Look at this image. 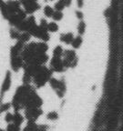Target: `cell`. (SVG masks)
Segmentation results:
<instances>
[{
    "label": "cell",
    "instance_id": "1",
    "mask_svg": "<svg viewBox=\"0 0 123 131\" xmlns=\"http://www.w3.org/2000/svg\"><path fill=\"white\" fill-rule=\"evenodd\" d=\"M42 110L40 107H28L25 110V117L28 121L35 122L40 115H42Z\"/></svg>",
    "mask_w": 123,
    "mask_h": 131
},
{
    "label": "cell",
    "instance_id": "2",
    "mask_svg": "<svg viewBox=\"0 0 123 131\" xmlns=\"http://www.w3.org/2000/svg\"><path fill=\"white\" fill-rule=\"evenodd\" d=\"M11 73L10 71H7L6 74V77H5V79L3 81V84H2V88H1V91H0V104L2 103V98L4 96L5 93L7 92L9 88L11 86Z\"/></svg>",
    "mask_w": 123,
    "mask_h": 131
},
{
    "label": "cell",
    "instance_id": "3",
    "mask_svg": "<svg viewBox=\"0 0 123 131\" xmlns=\"http://www.w3.org/2000/svg\"><path fill=\"white\" fill-rule=\"evenodd\" d=\"M50 66L53 71L55 72H62L65 69V66L63 64V60L60 57H53L52 60L50 61Z\"/></svg>",
    "mask_w": 123,
    "mask_h": 131
},
{
    "label": "cell",
    "instance_id": "4",
    "mask_svg": "<svg viewBox=\"0 0 123 131\" xmlns=\"http://www.w3.org/2000/svg\"><path fill=\"white\" fill-rule=\"evenodd\" d=\"M7 10L9 12V15H13L17 13L21 9V3L18 0H8L6 2Z\"/></svg>",
    "mask_w": 123,
    "mask_h": 131
},
{
    "label": "cell",
    "instance_id": "5",
    "mask_svg": "<svg viewBox=\"0 0 123 131\" xmlns=\"http://www.w3.org/2000/svg\"><path fill=\"white\" fill-rule=\"evenodd\" d=\"M10 66L13 71L17 72L21 68L24 67V59L22 58L21 56L14 57L10 58Z\"/></svg>",
    "mask_w": 123,
    "mask_h": 131
},
{
    "label": "cell",
    "instance_id": "6",
    "mask_svg": "<svg viewBox=\"0 0 123 131\" xmlns=\"http://www.w3.org/2000/svg\"><path fill=\"white\" fill-rule=\"evenodd\" d=\"M25 11L27 12V14L32 15L33 13H35L40 8V5L36 1V0H29L28 2L26 5H24Z\"/></svg>",
    "mask_w": 123,
    "mask_h": 131
},
{
    "label": "cell",
    "instance_id": "7",
    "mask_svg": "<svg viewBox=\"0 0 123 131\" xmlns=\"http://www.w3.org/2000/svg\"><path fill=\"white\" fill-rule=\"evenodd\" d=\"M74 35H73V33L71 32H68V33H64V34H61L60 35V41L61 42H63V43L65 44H71L72 43V41L74 40Z\"/></svg>",
    "mask_w": 123,
    "mask_h": 131
},
{
    "label": "cell",
    "instance_id": "8",
    "mask_svg": "<svg viewBox=\"0 0 123 131\" xmlns=\"http://www.w3.org/2000/svg\"><path fill=\"white\" fill-rule=\"evenodd\" d=\"M0 12L6 20H8L10 17V15L7 10V6H6V2H4L3 0H0Z\"/></svg>",
    "mask_w": 123,
    "mask_h": 131
},
{
    "label": "cell",
    "instance_id": "9",
    "mask_svg": "<svg viewBox=\"0 0 123 131\" xmlns=\"http://www.w3.org/2000/svg\"><path fill=\"white\" fill-rule=\"evenodd\" d=\"M23 122H24V117H23L18 111H16L14 114V120H13V123H15V124L17 126H21V124H22Z\"/></svg>",
    "mask_w": 123,
    "mask_h": 131
},
{
    "label": "cell",
    "instance_id": "10",
    "mask_svg": "<svg viewBox=\"0 0 123 131\" xmlns=\"http://www.w3.org/2000/svg\"><path fill=\"white\" fill-rule=\"evenodd\" d=\"M9 35H10V37H11V38H12V39L18 40V39L20 38L21 32L18 30V29H16V27H12V28L9 30Z\"/></svg>",
    "mask_w": 123,
    "mask_h": 131
},
{
    "label": "cell",
    "instance_id": "11",
    "mask_svg": "<svg viewBox=\"0 0 123 131\" xmlns=\"http://www.w3.org/2000/svg\"><path fill=\"white\" fill-rule=\"evenodd\" d=\"M44 15H45L47 17H52V16H53L54 14V8L51 7L50 6H48V5H47V6L44 7Z\"/></svg>",
    "mask_w": 123,
    "mask_h": 131
},
{
    "label": "cell",
    "instance_id": "12",
    "mask_svg": "<svg viewBox=\"0 0 123 131\" xmlns=\"http://www.w3.org/2000/svg\"><path fill=\"white\" fill-rule=\"evenodd\" d=\"M82 44V37H80V36H78V37H76L75 38H74V40L72 41V47H74V48H79L80 46H81Z\"/></svg>",
    "mask_w": 123,
    "mask_h": 131
},
{
    "label": "cell",
    "instance_id": "13",
    "mask_svg": "<svg viewBox=\"0 0 123 131\" xmlns=\"http://www.w3.org/2000/svg\"><path fill=\"white\" fill-rule=\"evenodd\" d=\"M30 37H31V35L29 32H21V36H20V38L18 40L22 41L23 43H27L30 40Z\"/></svg>",
    "mask_w": 123,
    "mask_h": 131
},
{
    "label": "cell",
    "instance_id": "14",
    "mask_svg": "<svg viewBox=\"0 0 123 131\" xmlns=\"http://www.w3.org/2000/svg\"><path fill=\"white\" fill-rule=\"evenodd\" d=\"M47 30H48V32H51V33L57 32L58 30V25L56 22L48 23V25H47Z\"/></svg>",
    "mask_w": 123,
    "mask_h": 131
},
{
    "label": "cell",
    "instance_id": "15",
    "mask_svg": "<svg viewBox=\"0 0 123 131\" xmlns=\"http://www.w3.org/2000/svg\"><path fill=\"white\" fill-rule=\"evenodd\" d=\"M11 106H12V103H1L0 104V114L8 111Z\"/></svg>",
    "mask_w": 123,
    "mask_h": 131
},
{
    "label": "cell",
    "instance_id": "16",
    "mask_svg": "<svg viewBox=\"0 0 123 131\" xmlns=\"http://www.w3.org/2000/svg\"><path fill=\"white\" fill-rule=\"evenodd\" d=\"M64 54V50L62 48V47L60 46H57L56 47V48L53 50V56L54 57H61V56Z\"/></svg>",
    "mask_w": 123,
    "mask_h": 131
},
{
    "label": "cell",
    "instance_id": "17",
    "mask_svg": "<svg viewBox=\"0 0 123 131\" xmlns=\"http://www.w3.org/2000/svg\"><path fill=\"white\" fill-rule=\"evenodd\" d=\"M65 7H66V5L63 2V0H58L55 4V6H54V9L57 11H62Z\"/></svg>",
    "mask_w": 123,
    "mask_h": 131
},
{
    "label": "cell",
    "instance_id": "18",
    "mask_svg": "<svg viewBox=\"0 0 123 131\" xmlns=\"http://www.w3.org/2000/svg\"><path fill=\"white\" fill-rule=\"evenodd\" d=\"M85 30H86V24H85L84 21H80L78 23V32L79 34V36L83 35L85 33Z\"/></svg>",
    "mask_w": 123,
    "mask_h": 131
},
{
    "label": "cell",
    "instance_id": "19",
    "mask_svg": "<svg viewBox=\"0 0 123 131\" xmlns=\"http://www.w3.org/2000/svg\"><path fill=\"white\" fill-rule=\"evenodd\" d=\"M6 131H20V126L16 125L15 123H9Z\"/></svg>",
    "mask_w": 123,
    "mask_h": 131
},
{
    "label": "cell",
    "instance_id": "20",
    "mask_svg": "<svg viewBox=\"0 0 123 131\" xmlns=\"http://www.w3.org/2000/svg\"><path fill=\"white\" fill-rule=\"evenodd\" d=\"M32 78L33 77L31 76V75H29L27 72H25V74L23 75V78H22L23 83H24L25 85H29V83L32 81Z\"/></svg>",
    "mask_w": 123,
    "mask_h": 131
},
{
    "label": "cell",
    "instance_id": "21",
    "mask_svg": "<svg viewBox=\"0 0 123 131\" xmlns=\"http://www.w3.org/2000/svg\"><path fill=\"white\" fill-rule=\"evenodd\" d=\"M48 82H49V84H50V86H51V88L55 90H57V88H58V86H59V80L56 79V78H51L49 79Z\"/></svg>",
    "mask_w": 123,
    "mask_h": 131
},
{
    "label": "cell",
    "instance_id": "22",
    "mask_svg": "<svg viewBox=\"0 0 123 131\" xmlns=\"http://www.w3.org/2000/svg\"><path fill=\"white\" fill-rule=\"evenodd\" d=\"M63 16L64 15H63V13H62V11L55 10L53 16H52V18H53L55 21H60L62 18H63Z\"/></svg>",
    "mask_w": 123,
    "mask_h": 131
},
{
    "label": "cell",
    "instance_id": "23",
    "mask_svg": "<svg viewBox=\"0 0 123 131\" xmlns=\"http://www.w3.org/2000/svg\"><path fill=\"white\" fill-rule=\"evenodd\" d=\"M13 120H14V114H12L10 112L6 113V116H5V121L9 124V123H12Z\"/></svg>",
    "mask_w": 123,
    "mask_h": 131
},
{
    "label": "cell",
    "instance_id": "24",
    "mask_svg": "<svg viewBox=\"0 0 123 131\" xmlns=\"http://www.w3.org/2000/svg\"><path fill=\"white\" fill-rule=\"evenodd\" d=\"M47 117L49 120H56V119L58 118V115H57V113L55 112V111H51V112H49L48 114H47Z\"/></svg>",
    "mask_w": 123,
    "mask_h": 131
},
{
    "label": "cell",
    "instance_id": "25",
    "mask_svg": "<svg viewBox=\"0 0 123 131\" xmlns=\"http://www.w3.org/2000/svg\"><path fill=\"white\" fill-rule=\"evenodd\" d=\"M76 16L79 20H82V18H83V13L81 11H76Z\"/></svg>",
    "mask_w": 123,
    "mask_h": 131
},
{
    "label": "cell",
    "instance_id": "26",
    "mask_svg": "<svg viewBox=\"0 0 123 131\" xmlns=\"http://www.w3.org/2000/svg\"><path fill=\"white\" fill-rule=\"evenodd\" d=\"M77 5H78V7L81 8L84 5V0H77Z\"/></svg>",
    "mask_w": 123,
    "mask_h": 131
},
{
    "label": "cell",
    "instance_id": "27",
    "mask_svg": "<svg viewBox=\"0 0 123 131\" xmlns=\"http://www.w3.org/2000/svg\"><path fill=\"white\" fill-rule=\"evenodd\" d=\"M63 2L65 3L66 7H68V6H71L72 0H63Z\"/></svg>",
    "mask_w": 123,
    "mask_h": 131
},
{
    "label": "cell",
    "instance_id": "28",
    "mask_svg": "<svg viewBox=\"0 0 123 131\" xmlns=\"http://www.w3.org/2000/svg\"><path fill=\"white\" fill-rule=\"evenodd\" d=\"M0 131H5L4 129H2V128H0Z\"/></svg>",
    "mask_w": 123,
    "mask_h": 131
},
{
    "label": "cell",
    "instance_id": "29",
    "mask_svg": "<svg viewBox=\"0 0 123 131\" xmlns=\"http://www.w3.org/2000/svg\"><path fill=\"white\" fill-rule=\"evenodd\" d=\"M46 1H53V0H46Z\"/></svg>",
    "mask_w": 123,
    "mask_h": 131
},
{
    "label": "cell",
    "instance_id": "30",
    "mask_svg": "<svg viewBox=\"0 0 123 131\" xmlns=\"http://www.w3.org/2000/svg\"><path fill=\"white\" fill-rule=\"evenodd\" d=\"M36 1H37V0H36Z\"/></svg>",
    "mask_w": 123,
    "mask_h": 131
}]
</instances>
